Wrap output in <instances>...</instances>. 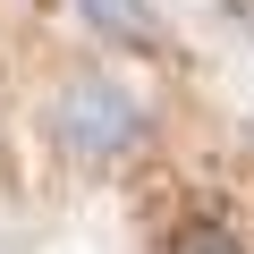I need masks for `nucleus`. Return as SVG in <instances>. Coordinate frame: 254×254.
<instances>
[{
	"label": "nucleus",
	"mask_w": 254,
	"mask_h": 254,
	"mask_svg": "<svg viewBox=\"0 0 254 254\" xmlns=\"http://www.w3.org/2000/svg\"><path fill=\"white\" fill-rule=\"evenodd\" d=\"M51 136H60L68 161H85V170H119L127 153L144 144V110L127 102L110 76H76V85H60V102H51Z\"/></svg>",
	"instance_id": "f257e3e1"
},
{
	"label": "nucleus",
	"mask_w": 254,
	"mask_h": 254,
	"mask_svg": "<svg viewBox=\"0 0 254 254\" xmlns=\"http://www.w3.org/2000/svg\"><path fill=\"white\" fill-rule=\"evenodd\" d=\"M161 254H254V229H246L237 212L203 203V212H178V220H170Z\"/></svg>",
	"instance_id": "f03ea898"
},
{
	"label": "nucleus",
	"mask_w": 254,
	"mask_h": 254,
	"mask_svg": "<svg viewBox=\"0 0 254 254\" xmlns=\"http://www.w3.org/2000/svg\"><path fill=\"white\" fill-rule=\"evenodd\" d=\"M85 17H93V34H110V43H127V51H153V43H161V26H153L144 0H85Z\"/></svg>",
	"instance_id": "7ed1b4c3"
}]
</instances>
